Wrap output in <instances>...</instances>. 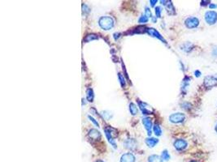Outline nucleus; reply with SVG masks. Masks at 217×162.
Masks as SVG:
<instances>
[{
  "label": "nucleus",
  "instance_id": "obj_33",
  "mask_svg": "<svg viewBox=\"0 0 217 162\" xmlns=\"http://www.w3.org/2000/svg\"><path fill=\"white\" fill-rule=\"evenodd\" d=\"M210 3H211L210 1H202L201 5L202 6H206V5H209Z\"/></svg>",
  "mask_w": 217,
  "mask_h": 162
},
{
  "label": "nucleus",
  "instance_id": "obj_18",
  "mask_svg": "<svg viewBox=\"0 0 217 162\" xmlns=\"http://www.w3.org/2000/svg\"><path fill=\"white\" fill-rule=\"evenodd\" d=\"M93 91L92 88H88L87 91H86V99L88 100V101L89 102H92L93 101Z\"/></svg>",
  "mask_w": 217,
  "mask_h": 162
},
{
  "label": "nucleus",
  "instance_id": "obj_38",
  "mask_svg": "<svg viewBox=\"0 0 217 162\" xmlns=\"http://www.w3.org/2000/svg\"><path fill=\"white\" fill-rule=\"evenodd\" d=\"M215 131H216V133H217V123H216V125H215Z\"/></svg>",
  "mask_w": 217,
  "mask_h": 162
},
{
  "label": "nucleus",
  "instance_id": "obj_40",
  "mask_svg": "<svg viewBox=\"0 0 217 162\" xmlns=\"http://www.w3.org/2000/svg\"><path fill=\"white\" fill-rule=\"evenodd\" d=\"M189 162H198V161H196V160H191V161Z\"/></svg>",
  "mask_w": 217,
  "mask_h": 162
},
{
  "label": "nucleus",
  "instance_id": "obj_36",
  "mask_svg": "<svg viewBox=\"0 0 217 162\" xmlns=\"http://www.w3.org/2000/svg\"><path fill=\"white\" fill-rule=\"evenodd\" d=\"M156 2H157V0H150V5H151V7H154Z\"/></svg>",
  "mask_w": 217,
  "mask_h": 162
},
{
  "label": "nucleus",
  "instance_id": "obj_20",
  "mask_svg": "<svg viewBox=\"0 0 217 162\" xmlns=\"http://www.w3.org/2000/svg\"><path fill=\"white\" fill-rule=\"evenodd\" d=\"M153 131H154V135L156 136H160L162 135V130L158 124H154V126H153Z\"/></svg>",
  "mask_w": 217,
  "mask_h": 162
},
{
  "label": "nucleus",
  "instance_id": "obj_14",
  "mask_svg": "<svg viewBox=\"0 0 217 162\" xmlns=\"http://www.w3.org/2000/svg\"><path fill=\"white\" fill-rule=\"evenodd\" d=\"M158 142L159 140L158 139H155V138L150 137L146 139V145L148 146L149 148H154V146L158 144Z\"/></svg>",
  "mask_w": 217,
  "mask_h": 162
},
{
  "label": "nucleus",
  "instance_id": "obj_21",
  "mask_svg": "<svg viewBox=\"0 0 217 162\" xmlns=\"http://www.w3.org/2000/svg\"><path fill=\"white\" fill-rule=\"evenodd\" d=\"M98 39V36L95 34H89L87 36H85V39H84V41H86V42H89L90 40H97Z\"/></svg>",
  "mask_w": 217,
  "mask_h": 162
},
{
  "label": "nucleus",
  "instance_id": "obj_16",
  "mask_svg": "<svg viewBox=\"0 0 217 162\" xmlns=\"http://www.w3.org/2000/svg\"><path fill=\"white\" fill-rule=\"evenodd\" d=\"M193 48H194V45L191 42H189V41L185 42L182 45H181V50L186 53L190 52V51L193 50Z\"/></svg>",
  "mask_w": 217,
  "mask_h": 162
},
{
  "label": "nucleus",
  "instance_id": "obj_23",
  "mask_svg": "<svg viewBox=\"0 0 217 162\" xmlns=\"http://www.w3.org/2000/svg\"><path fill=\"white\" fill-rule=\"evenodd\" d=\"M161 157L164 160H169L170 159V155H169L168 150H164L162 152V155H161Z\"/></svg>",
  "mask_w": 217,
  "mask_h": 162
},
{
  "label": "nucleus",
  "instance_id": "obj_35",
  "mask_svg": "<svg viewBox=\"0 0 217 162\" xmlns=\"http://www.w3.org/2000/svg\"><path fill=\"white\" fill-rule=\"evenodd\" d=\"M194 75L196 77H200L201 76V72L199 71H194Z\"/></svg>",
  "mask_w": 217,
  "mask_h": 162
},
{
  "label": "nucleus",
  "instance_id": "obj_24",
  "mask_svg": "<svg viewBox=\"0 0 217 162\" xmlns=\"http://www.w3.org/2000/svg\"><path fill=\"white\" fill-rule=\"evenodd\" d=\"M102 115H103V117L105 118V119L107 120H109L111 117H112V114L111 112H108V111H103L102 112Z\"/></svg>",
  "mask_w": 217,
  "mask_h": 162
},
{
  "label": "nucleus",
  "instance_id": "obj_6",
  "mask_svg": "<svg viewBox=\"0 0 217 162\" xmlns=\"http://www.w3.org/2000/svg\"><path fill=\"white\" fill-rule=\"evenodd\" d=\"M185 24L188 28H195L199 25V20L197 17H189L185 20Z\"/></svg>",
  "mask_w": 217,
  "mask_h": 162
},
{
  "label": "nucleus",
  "instance_id": "obj_1",
  "mask_svg": "<svg viewBox=\"0 0 217 162\" xmlns=\"http://www.w3.org/2000/svg\"><path fill=\"white\" fill-rule=\"evenodd\" d=\"M98 24L103 30H110L114 26V20L111 16H102L98 20Z\"/></svg>",
  "mask_w": 217,
  "mask_h": 162
},
{
  "label": "nucleus",
  "instance_id": "obj_17",
  "mask_svg": "<svg viewBox=\"0 0 217 162\" xmlns=\"http://www.w3.org/2000/svg\"><path fill=\"white\" fill-rule=\"evenodd\" d=\"M163 159L161 156H158V155H151L149 156L148 161L149 162H163Z\"/></svg>",
  "mask_w": 217,
  "mask_h": 162
},
{
  "label": "nucleus",
  "instance_id": "obj_3",
  "mask_svg": "<svg viewBox=\"0 0 217 162\" xmlns=\"http://www.w3.org/2000/svg\"><path fill=\"white\" fill-rule=\"evenodd\" d=\"M185 120V115L182 113H175L169 116V121L173 123H181Z\"/></svg>",
  "mask_w": 217,
  "mask_h": 162
},
{
  "label": "nucleus",
  "instance_id": "obj_7",
  "mask_svg": "<svg viewBox=\"0 0 217 162\" xmlns=\"http://www.w3.org/2000/svg\"><path fill=\"white\" fill-rule=\"evenodd\" d=\"M112 129H111V128H106V129L104 130V131H105V136L106 137H107V139H108V142H109L110 144H111V145L116 149V148H117V145H116V141H115V136H113V133H112Z\"/></svg>",
  "mask_w": 217,
  "mask_h": 162
},
{
  "label": "nucleus",
  "instance_id": "obj_39",
  "mask_svg": "<svg viewBox=\"0 0 217 162\" xmlns=\"http://www.w3.org/2000/svg\"><path fill=\"white\" fill-rule=\"evenodd\" d=\"M96 162H103V160H97Z\"/></svg>",
  "mask_w": 217,
  "mask_h": 162
},
{
  "label": "nucleus",
  "instance_id": "obj_29",
  "mask_svg": "<svg viewBox=\"0 0 217 162\" xmlns=\"http://www.w3.org/2000/svg\"><path fill=\"white\" fill-rule=\"evenodd\" d=\"M181 107L185 109H189L191 108V104L189 102H184L181 104Z\"/></svg>",
  "mask_w": 217,
  "mask_h": 162
},
{
  "label": "nucleus",
  "instance_id": "obj_4",
  "mask_svg": "<svg viewBox=\"0 0 217 162\" xmlns=\"http://www.w3.org/2000/svg\"><path fill=\"white\" fill-rule=\"evenodd\" d=\"M138 107L140 108L142 114H145V115L152 114L154 113V109H152V107L148 104L142 102V101H138Z\"/></svg>",
  "mask_w": 217,
  "mask_h": 162
},
{
  "label": "nucleus",
  "instance_id": "obj_30",
  "mask_svg": "<svg viewBox=\"0 0 217 162\" xmlns=\"http://www.w3.org/2000/svg\"><path fill=\"white\" fill-rule=\"evenodd\" d=\"M88 117H89V119L90 120V122H92L94 125L96 126H99V124H98V121L96 119H94L93 117H91V116H88Z\"/></svg>",
  "mask_w": 217,
  "mask_h": 162
},
{
  "label": "nucleus",
  "instance_id": "obj_25",
  "mask_svg": "<svg viewBox=\"0 0 217 162\" xmlns=\"http://www.w3.org/2000/svg\"><path fill=\"white\" fill-rule=\"evenodd\" d=\"M118 78H119V80L120 82V85L121 87H124L125 86V79L124 78V75H122L121 73H119L118 74Z\"/></svg>",
  "mask_w": 217,
  "mask_h": 162
},
{
  "label": "nucleus",
  "instance_id": "obj_9",
  "mask_svg": "<svg viewBox=\"0 0 217 162\" xmlns=\"http://www.w3.org/2000/svg\"><path fill=\"white\" fill-rule=\"evenodd\" d=\"M124 148L129 150H134L136 149L137 146H138V142L134 139H128L124 142Z\"/></svg>",
  "mask_w": 217,
  "mask_h": 162
},
{
  "label": "nucleus",
  "instance_id": "obj_8",
  "mask_svg": "<svg viewBox=\"0 0 217 162\" xmlns=\"http://www.w3.org/2000/svg\"><path fill=\"white\" fill-rule=\"evenodd\" d=\"M174 148L177 150V151H183L184 149L187 148L188 144L185 140H182V139H178V140H176L174 141Z\"/></svg>",
  "mask_w": 217,
  "mask_h": 162
},
{
  "label": "nucleus",
  "instance_id": "obj_22",
  "mask_svg": "<svg viewBox=\"0 0 217 162\" xmlns=\"http://www.w3.org/2000/svg\"><path fill=\"white\" fill-rule=\"evenodd\" d=\"M190 79H191L188 76H185V78H184L183 82H182V89L185 90V89L187 88V87H188L189 84V81H190Z\"/></svg>",
  "mask_w": 217,
  "mask_h": 162
},
{
  "label": "nucleus",
  "instance_id": "obj_12",
  "mask_svg": "<svg viewBox=\"0 0 217 162\" xmlns=\"http://www.w3.org/2000/svg\"><path fill=\"white\" fill-rule=\"evenodd\" d=\"M88 136H89L90 139H92V140H98L101 138V133H100L99 131H98V130L91 129L89 131Z\"/></svg>",
  "mask_w": 217,
  "mask_h": 162
},
{
  "label": "nucleus",
  "instance_id": "obj_15",
  "mask_svg": "<svg viewBox=\"0 0 217 162\" xmlns=\"http://www.w3.org/2000/svg\"><path fill=\"white\" fill-rule=\"evenodd\" d=\"M165 7H166V10L168 12L169 15H175L176 14V11H175V7L173 6V4L172 3L171 1H168L165 5Z\"/></svg>",
  "mask_w": 217,
  "mask_h": 162
},
{
  "label": "nucleus",
  "instance_id": "obj_32",
  "mask_svg": "<svg viewBox=\"0 0 217 162\" xmlns=\"http://www.w3.org/2000/svg\"><path fill=\"white\" fill-rule=\"evenodd\" d=\"M212 55L214 57H217V46H215L212 50Z\"/></svg>",
  "mask_w": 217,
  "mask_h": 162
},
{
  "label": "nucleus",
  "instance_id": "obj_28",
  "mask_svg": "<svg viewBox=\"0 0 217 162\" xmlns=\"http://www.w3.org/2000/svg\"><path fill=\"white\" fill-rule=\"evenodd\" d=\"M145 15H146L147 17H150V18H152V13L150 12V9L149 7H146L145 8Z\"/></svg>",
  "mask_w": 217,
  "mask_h": 162
},
{
  "label": "nucleus",
  "instance_id": "obj_26",
  "mask_svg": "<svg viewBox=\"0 0 217 162\" xmlns=\"http://www.w3.org/2000/svg\"><path fill=\"white\" fill-rule=\"evenodd\" d=\"M148 17L146 15H144V16H140V18L138 20V23H140V24H146V23L148 22Z\"/></svg>",
  "mask_w": 217,
  "mask_h": 162
},
{
  "label": "nucleus",
  "instance_id": "obj_11",
  "mask_svg": "<svg viewBox=\"0 0 217 162\" xmlns=\"http://www.w3.org/2000/svg\"><path fill=\"white\" fill-rule=\"evenodd\" d=\"M142 124L145 126V129L147 131V134L148 136L151 135V129H152V122L150 120V118L149 117H144L142 118Z\"/></svg>",
  "mask_w": 217,
  "mask_h": 162
},
{
  "label": "nucleus",
  "instance_id": "obj_19",
  "mask_svg": "<svg viewBox=\"0 0 217 162\" xmlns=\"http://www.w3.org/2000/svg\"><path fill=\"white\" fill-rule=\"evenodd\" d=\"M129 111H130V113L134 116L138 114V107H137V105L134 103L129 104Z\"/></svg>",
  "mask_w": 217,
  "mask_h": 162
},
{
  "label": "nucleus",
  "instance_id": "obj_13",
  "mask_svg": "<svg viewBox=\"0 0 217 162\" xmlns=\"http://www.w3.org/2000/svg\"><path fill=\"white\" fill-rule=\"evenodd\" d=\"M120 162H135V156L130 152L125 153L122 155L120 158Z\"/></svg>",
  "mask_w": 217,
  "mask_h": 162
},
{
  "label": "nucleus",
  "instance_id": "obj_2",
  "mask_svg": "<svg viewBox=\"0 0 217 162\" xmlns=\"http://www.w3.org/2000/svg\"><path fill=\"white\" fill-rule=\"evenodd\" d=\"M205 20L210 25L215 24L217 22V12L215 11H208L206 12Z\"/></svg>",
  "mask_w": 217,
  "mask_h": 162
},
{
  "label": "nucleus",
  "instance_id": "obj_10",
  "mask_svg": "<svg viewBox=\"0 0 217 162\" xmlns=\"http://www.w3.org/2000/svg\"><path fill=\"white\" fill-rule=\"evenodd\" d=\"M146 32H147V33H148L150 36H154V37H156V38L159 39L160 40H162V41H164V43H166V40H164V37L161 36L160 33H159V32L158 31L156 30V29H154V28H147V30H146Z\"/></svg>",
  "mask_w": 217,
  "mask_h": 162
},
{
  "label": "nucleus",
  "instance_id": "obj_34",
  "mask_svg": "<svg viewBox=\"0 0 217 162\" xmlns=\"http://www.w3.org/2000/svg\"><path fill=\"white\" fill-rule=\"evenodd\" d=\"M209 7L210 9H215V8H217V5H215V4H213V3H210Z\"/></svg>",
  "mask_w": 217,
  "mask_h": 162
},
{
  "label": "nucleus",
  "instance_id": "obj_5",
  "mask_svg": "<svg viewBox=\"0 0 217 162\" xmlns=\"http://www.w3.org/2000/svg\"><path fill=\"white\" fill-rule=\"evenodd\" d=\"M217 84V75H207L204 79V86L207 88H212Z\"/></svg>",
  "mask_w": 217,
  "mask_h": 162
},
{
  "label": "nucleus",
  "instance_id": "obj_27",
  "mask_svg": "<svg viewBox=\"0 0 217 162\" xmlns=\"http://www.w3.org/2000/svg\"><path fill=\"white\" fill-rule=\"evenodd\" d=\"M154 12H155V14H156L157 18H160L161 12H162V9H161L160 7H155V9H154Z\"/></svg>",
  "mask_w": 217,
  "mask_h": 162
},
{
  "label": "nucleus",
  "instance_id": "obj_31",
  "mask_svg": "<svg viewBox=\"0 0 217 162\" xmlns=\"http://www.w3.org/2000/svg\"><path fill=\"white\" fill-rule=\"evenodd\" d=\"M82 9H83V12H89V9L88 8L87 5H85V4H83V5H82Z\"/></svg>",
  "mask_w": 217,
  "mask_h": 162
},
{
  "label": "nucleus",
  "instance_id": "obj_37",
  "mask_svg": "<svg viewBox=\"0 0 217 162\" xmlns=\"http://www.w3.org/2000/svg\"><path fill=\"white\" fill-rule=\"evenodd\" d=\"M151 19H152V21H153V22H154V23L156 22V20H157V17H156V16H155V17H152V18H151Z\"/></svg>",
  "mask_w": 217,
  "mask_h": 162
}]
</instances>
